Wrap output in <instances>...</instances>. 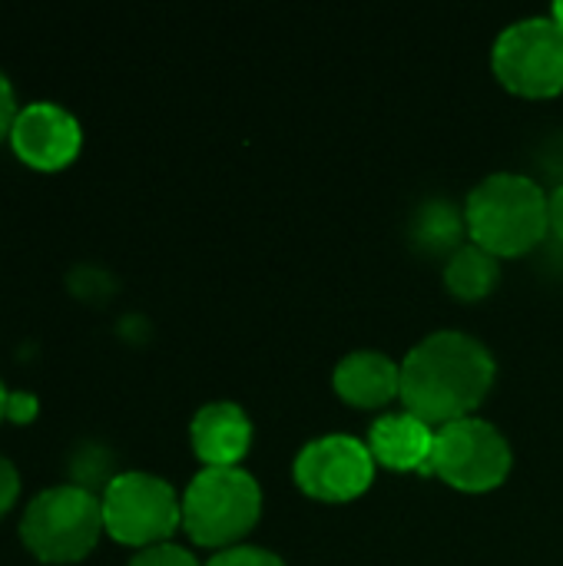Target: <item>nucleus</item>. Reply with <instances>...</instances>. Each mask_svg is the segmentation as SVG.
<instances>
[{
    "mask_svg": "<svg viewBox=\"0 0 563 566\" xmlns=\"http://www.w3.org/2000/svg\"><path fill=\"white\" fill-rule=\"evenodd\" d=\"M494 355L468 332H435L421 338L402 361L405 411L425 424H451L471 418L494 385Z\"/></svg>",
    "mask_w": 563,
    "mask_h": 566,
    "instance_id": "obj_1",
    "label": "nucleus"
},
{
    "mask_svg": "<svg viewBox=\"0 0 563 566\" xmlns=\"http://www.w3.org/2000/svg\"><path fill=\"white\" fill-rule=\"evenodd\" d=\"M468 235L491 255H524L548 232V192L521 172H494L465 202Z\"/></svg>",
    "mask_w": 563,
    "mask_h": 566,
    "instance_id": "obj_2",
    "label": "nucleus"
},
{
    "mask_svg": "<svg viewBox=\"0 0 563 566\" xmlns=\"http://www.w3.org/2000/svg\"><path fill=\"white\" fill-rule=\"evenodd\" d=\"M103 534L100 494L76 484H60L37 494L20 517V541L40 564H76L100 544Z\"/></svg>",
    "mask_w": 563,
    "mask_h": 566,
    "instance_id": "obj_3",
    "label": "nucleus"
},
{
    "mask_svg": "<svg viewBox=\"0 0 563 566\" xmlns=\"http://www.w3.org/2000/svg\"><path fill=\"white\" fill-rule=\"evenodd\" d=\"M259 514L262 491L242 468H202L183 494V527L199 547H239Z\"/></svg>",
    "mask_w": 563,
    "mask_h": 566,
    "instance_id": "obj_4",
    "label": "nucleus"
},
{
    "mask_svg": "<svg viewBox=\"0 0 563 566\" xmlns=\"http://www.w3.org/2000/svg\"><path fill=\"white\" fill-rule=\"evenodd\" d=\"M100 501L106 534L126 547L146 551L156 544H169V537L183 524V497H176L173 484L146 471L116 474Z\"/></svg>",
    "mask_w": 563,
    "mask_h": 566,
    "instance_id": "obj_5",
    "label": "nucleus"
},
{
    "mask_svg": "<svg viewBox=\"0 0 563 566\" xmlns=\"http://www.w3.org/2000/svg\"><path fill=\"white\" fill-rule=\"evenodd\" d=\"M514 464L508 438L484 418H461L435 434L431 474L465 494H484L508 481Z\"/></svg>",
    "mask_w": 563,
    "mask_h": 566,
    "instance_id": "obj_6",
    "label": "nucleus"
},
{
    "mask_svg": "<svg viewBox=\"0 0 563 566\" xmlns=\"http://www.w3.org/2000/svg\"><path fill=\"white\" fill-rule=\"evenodd\" d=\"M498 80L521 96H557L563 90V27L554 17L511 23L491 53Z\"/></svg>",
    "mask_w": 563,
    "mask_h": 566,
    "instance_id": "obj_7",
    "label": "nucleus"
},
{
    "mask_svg": "<svg viewBox=\"0 0 563 566\" xmlns=\"http://www.w3.org/2000/svg\"><path fill=\"white\" fill-rule=\"evenodd\" d=\"M375 481V458L365 441L348 434H325L309 441L295 458V484L325 504L362 497Z\"/></svg>",
    "mask_w": 563,
    "mask_h": 566,
    "instance_id": "obj_8",
    "label": "nucleus"
},
{
    "mask_svg": "<svg viewBox=\"0 0 563 566\" xmlns=\"http://www.w3.org/2000/svg\"><path fill=\"white\" fill-rule=\"evenodd\" d=\"M7 139L23 166L37 172H60L80 156L83 129L76 116L56 103H27L17 113Z\"/></svg>",
    "mask_w": 563,
    "mask_h": 566,
    "instance_id": "obj_9",
    "label": "nucleus"
},
{
    "mask_svg": "<svg viewBox=\"0 0 563 566\" xmlns=\"http://www.w3.org/2000/svg\"><path fill=\"white\" fill-rule=\"evenodd\" d=\"M192 451L206 468H239L252 448V421L232 401H212L189 424Z\"/></svg>",
    "mask_w": 563,
    "mask_h": 566,
    "instance_id": "obj_10",
    "label": "nucleus"
},
{
    "mask_svg": "<svg viewBox=\"0 0 563 566\" xmlns=\"http://www.w3.org/2000/svg\"><path fill=\"white\" fill-rule=\"evenodd\" d=\"M435 434H438V428L425 424L411 411H398V415H385L372 424L368 451L375 461H382L392 471L431 474Z\"/></svg>",
    "mask_w": 563,
    "mask_h": 566,
    "instance_id": "obj_11",
    "label": "nucleus"
},
{
    "mask_svg": "<svg viewBox=\"0 0 563 566\" xmlns=\"http://www.w3.org/2000/svg\"><path fill=\"white\" fill-rule=\"evenodd\" d=\"M338 398L355 408H385L402 398V365L382 352H352L335 365L332 378Z\"/></svg>",
    "mask_w": 563,
    "mask_h": 566,
    "instance_id": "obj_12",
    "label": "nucleus"
},
{
    "mask_svg": "<svg viewBox=\"0 0 563 566\" xmlns=\"http://www.w3.org/2000/svg\"><path fill=\"white\" fill-rule=\"evenodd\" d=\"M468 235V219L465 209H458L448 199H428L418 206L415 219H411V242L415 249L428 252V255H455L465 245Z\"/></svg>",
    "mask_w": 563,
    "mask_h": 566,
    "instance_id": "obj_13",
    "label": "nucleus"
},
{
    "mask_svg": "<svg viewBox=\"0 0 563 566\" xmlns=\"http://www.w3.org/2000/svg\"><path fill=\"white\" fill-rule=\"evenodd\" d=\"M501 279V265H498V255H491L488 249L481 245H461L448 265H445V282L451 289V295L465 298V302H478V298H488L494 292Z\"/></svg>",
    "mask_w": 563,
    "mask_h": 566,
    "instance_id": "obj_14",
    "label": "nucleus"
},
{
    "mask_svg": "<svg viewBox=\"0 0 563 566\" xmlns=\"http://www.w3.org/2000/svg\"><path fill=\"white\" fill-rule=\"evenodd\" d=\"M70 471H73V484L76 488H83V491H106L110 488V481L116 478L113 474V454L106 451V448H96V444H90V448H80L76 454H73V461H70Z\"/></svg>",
    "mask_w": 563,
    "mask_h": 566,
    "instance_id": "obj_15",
    "label": "nucleus"
},
{
    "mask_svg": "<svg viewBox=\"0 0 563 566\" xmlns=\"http://www.w3.org/2000/svg\"><path fill=\"white\" fill-rule=\"evenodd\" d=\"M206 566H285V560L265 547H252V544H239L229 551H219Z\"/></svg>",
    "mask_w": 563,
    "mask_h": 566,
    "instance_id": "obj_16",
    "label": "nucleus"
},
{
    "mask_svg": "<svg viewBox=\"0 0 563 566\" xmlns=\"http://www.w3.org/2000/svg\"><path fill=\"white\" fill-rule=\"evenodd\" d=\"M129 566H202L186 547H176V544H156V547H146L139 551Z\"/></svg>",
    "mask_w": 563,
    "mask_h": 566,
    "instance_id": "obj_17",
    "label": "nucleus"
},
{
    "mask_svg": "<svg viewBox=\"0 0 563 566\" xmlns=\"http://www.w3.org/2000/svg\"><path fill=\"white\" fill-rule=\"evenodd\" d=\"M17 497H20V474H17V468L0 454V517H7V514L13 511Z\"/></svg>",
    "mask_w": 563,
    "mask_h": 566,
    "instance_id": "obj_18",
    "label": "nucleus"
},
{
    "mask_svg": "<svg viewBox=\"0 0 563 566\" xmlns=\"http://www.w3.org/2000/svg\"><path fill=\"white\" fill-rule=\"evenodd\" d=\"M40 411V401L30 395V391H10V401H7V421L13 424H30Z\"/></svg>",
    "mask_w": 563,
    "mask_h": 566,
    "instance_id": "obj_19",
    "label": "nucleus"
},
{
    "mask_svg": "<svg viewBox=\"0 0 563 566\" xmlns=\"http://www.w3.org/2000/svg\"><path fill=\"white\" fill-rule=\"evenodd\" d=\"M17 99H13V86H10V80L0 73V139H7L10 136V126H13V119H17Z\"/></svg>",
    "mask_w": 563,
    "mask_h": 566,
    "instance_id": "obj_20",
    "label": "nucleus"
},
{
    "mask_svg": "<svg viewBox=\"0 0 563 566\" xmlns=\"http://www.w3.org/2000/svg\"><path fill=\"white\" fill-rule=\"evenodd\" d=\"M548 226H551L554 239L563 245V182L554 192H548Z\"/></svg>",
    "mask_w": 563,
    "mask_h": 566,
    "instance_id": "obj_21",
    "label": "nucleus"
},
{
    "mask_svg": "<svg viewBox=\"0 0 563 566\" xmlns=\"http://www.w3.org/2000/svg\"><path fill=\"white\" fill-rule=\"evenodd\" d=\"M7 401H10V391H7V385L0 381V421L7 418Z\"/></svg>",
    "mask_w": 563,
    "mask_h": 566,
    "instance_id": "obj_22",
    "label": "nucleus"
},
{
    "mask_svg": "<svg viewBox=\"0 0 563 566\" xmlns=\"http://www.w3.org/2000/svg\"><path fill=\"white\" fill-rule=\"evenodd\" d=\"M551 17H554V20H557V23H561V27H563V0H557V3H554Z\"/></svg>",
    "mask_w": 563,
    "mask_h": 566,
    "instance_id": "obj_23",
    "label": "nucleus"
}]
</instances>
